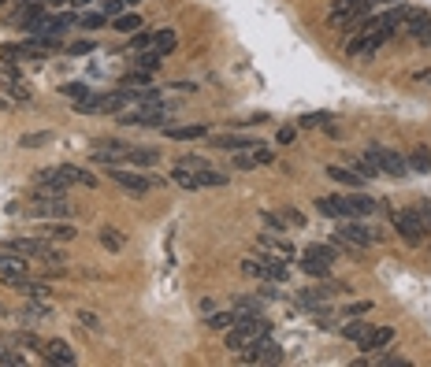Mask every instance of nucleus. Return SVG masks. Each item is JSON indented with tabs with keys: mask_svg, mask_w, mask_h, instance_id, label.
<instances>
[{
	"mask_svg": "<svg viewBox=\"0 0 431 367\" xmlns=\"http://www.w3.org/2000/svg\"><path fill=\"white\" fill-rule=\"evenodd\" d=\"M127 167H156L160 164V148H142V145H131L123 156Z\"/></svg>",
	"mask_w": 431,
	"mask_h": 367,
	"instance_id": "nucleus-16",
	"label": "nucleus"
},
{
	"mask_svg": "<svg viewBox=\"0 0 431 367\" xmlns=\"http://www.w3.org/2000/svg\"><path fill=\"white\" fill-rule=\"evenodd\" d=\"M405 160H409V171H416V175H428V171H431V153H428L424 145L413 148V153H409Z\"/></svg>",
	"mask_w": 431,
	"mask_h": 367,
	"instance_id": "nucleus-27",
	"label": "nucleus"
},
{
	"mask_svg": "<svg viewBox=\"0 0 431 367\" xmlns=\"http://www.w3.org/2000/svg\"><path fill=\"white\" fill-rule=\"evenodd\" d=\"M261 223L268 226V230H275V234L286 230V219H283V215H275V212H261Z\"/></svg>",
	"mask_w": 431,
	"mask_h": 367,
	"instance_id": "nucleus-43",
	"label": "nucleus"
},
{
	"mask_svg": "<svg viewBox=\"0 0 431 367\" xmlns=\"http://www.w3.org/2000/svg\"><path fill=\"white\" fill-rule=\"evenodd\" d=\"M316 208H320V215H327V219H335V223L353 219V212H350V200H346V197H320V200H316Z\"/></svg>",
	"mask_w": 431,
	"mask_h": 367,
	"instance_id": "nucleus-15",
	"label": "nucleus"
},
{
	"mask_svg": "<svg viewBox=\"0 0 431 367\" xmlns=\"http://www.w3.org/2000/svg\"><path fill=\"white\" fill-rule=\"evenodd\" d=\"M120 8H127L123 0H104V15H120Z\"/></svg>",
	"mask_w": 431,
	"mask_h": 367,
	"instance_id": "nucleus-55",
	"label": "nucleus"
},
{
	"mask_svg": "<svg viewBox=\"0 0 431 367\" xmlns=\"http://www.w3.org/2000/svg\"><path fill=\"white\" fill-rule=\"evenodd\" d=\"M353 171H357L361 178H383V175H380V167L372 164V156H368V153H361L357 160H353Z\"/></svg>",
	"mask_w": 431,
	"mask_h": 367,
	"instance_id": "nucleus-34",
	"label": "nucleus"
},
{
	"mask_svg": "<svg viewBox=\"0 0 431 367\" xmlns=\"http://www.w3.org/2000/svg\"><path fill=\"white\" fill-rule=\"evenodd\" d=\"M79 323H82L86 330H97V334H101V316H93V311H79Z\"/></svg>",
	"mask_w": 431,
	"mask_h": 367,
	"instance_id": "nucleus-51",
	"label": "nucleus"
},
{
	"mask_svg": "<svg viewBox=\"0 0 431 367\" xmlns=\"http://www.w3.org/2000/svg\"><path fill=\"white\" fill-rule=\"evenodd\" d=\"M179 164L186 167V171H193V175H197V171H204V167H209V160H201V156H182Z\"/></svg>",
	"mask_w": 431,
	"mask_h": 367,
	"instance_id": "nucleus-49",
	"label": "nucleus"
},
{
	"mask_svg": "<svg viewBox=\"0 0 431 367\" xmlns=\"http://www.w3.org/2000/svg\"><path fill=\"white\" fill-rule=\"evenodd\" d=\"M375 4H383V0H335V4L327 8V23H331V26H342L346 19L372 15Z\"/></svg>",
	"mask_w": 431,
	"mask_h": 367,
	"instance_id": "nucleus-7",
	"label": "nucleus"
},
{
	"mask_svg": "<svg viewBox=\"0 0 431 367\" xmlns=\"http://www.w3.org/2000/svg\"><path fill=\"white\" fill-rule=\"evenodd\" d=\"M234 323H238V311H212V316H204V327L212 334H227Z\"/></svg>",
	"mask_w": 431,
	"mask_h": 367,
	"instance_id": "nucleus-20",
	"label": "nucleus"
},
{
	"mask_svg": "<svg viewBox=\"0 0 431 367\" xmlns=\"http://www.w3.org/2000/svg\"><path fill=\"white\" fill-rule=\"evenodd\" d=\"M41 360H45V364H56V367H71L79 356H74V349H71L67 341L52 338V341H45V349H41Z\"/></svg>",
	"mask_w": 431,
	"mask_h": 367,
	"instance_id": "nucleus-13",
	"label": "nucleus"
},
{
	"mask_svg": "<svg viewBox=\"0 0 431 367\" xmlns=\"http://www.w3.org/2000/svg\"><path fill=\"white\" fill-rule=\"evenodd\" d=\"M175 45H179L175 30H156V34H153V52H156V56H171Z\"/></svg>",
	"mask_w": 431,
	"mask_h": 367,
	"instance_id": "nucleus-22",
	"label": "nucleus"
},
{
	"mask_svg": "<svg viewBox=\"0 0 431 367\" xmlns=\"http://www.w3.org/2000/svg\"><path fill=\"white\" fill-rule=\"evenodd\" d=\"M123 4H131V8H134V4H142V0H123Z\"/></svg>",
	"mask_w": 431,
	"mask_h": 367,
	"instance_id": "nucleus-57",
	"label": "nucleus"
},
{
	"mask_svg": "<svg viewBox=\"0 0 431 367\" xmlns=\"http://www.w3.org/2000/svg\"><path fill=\"white\" fill-rule=\"evenodd\" d=\"M171 89H179V93H193L197 85H193V82H171Z\"/></svg>",
	"mask_w": 431,
	"mask_h": 367,
	"instance_id": "nucleus-56",
	"label": "nucleus"
},
{
	"mask_svg": "<svg viewBox=\"0 0 431 367\" xmlns=\"http://www.w3.org/2000/svg\"><path fill=\"white\" fill-rule=\"evenodd\" d=\"M0 56H4V63H19L23 60V45H0Z\"/></svg>",
	"mask_w": 431,
	"mask_h": 367,
	"instance_id": "nucleus-47",
	"label": "nucleus"
},
{
	"mask_svg": "<svg viewBox=\"0 0 431 367\" xmlns=\"http://www.w3.org/2000/svg\"><path fill=\"white\" fill-rule=\"evenodd\" d=\"M283 219H286V226H305V215H301L298 208H286Z\"/></svg>",
	"mask_w": 431,
	"mask_h": 367,
	"instance_id": "nucleus-53",
	"label": "nucleus"
},
{
	"mask_svg": "<svg viewBox=\"0 0 431 367\" xmlns=\"http://www.w3.org/2000/svg\"><path fill=\"white\" fill-rule=\"evenodd\" d=\"M74 223H45L41 226V237H49V241H74Z\"/></svg>",
	"mask_w": 431,
	"mask_h": 367,
	"instance_id": "nucleus-21",
	"label": "nucleus"
},
{
	"mask_svg": "<svg viewBox=\"0 0 431 367\" xmlns=\"http://www.w3.org/2000/svg\"><path fill=\"white\" fill-rule=\"evenodd\" d=\"M268 330H272V323H268L264 316H238V323L227 330V349L231 352H245L250 345L268 338Z\"/></svg>",
	"mask_w": 431,
	"mask_h": 367,
	"instance_id": "nucleus-2",
	"label": "nucleus"
},
{
	"mask_svg": "<svg viewBox=\"0 0 431 367\" xmlns=\"http://www.w3.org/2000/svg\"><path fill=\"white\" fill-rule=\"evenodd\" d=\"M0 4H4V0H0Z\"/></svg>",
	"mask_w": 431,
	"mask_h": 367,
	"instance_id": "nucleus-59",
	"label": "nucleus"
},
{
	"mask_svg": "<svg viewBox=\"0 0 431 367\" xmlns=\"http://www.w3.org/2000/svg\"><path fill=\"white\" fill-rule=\"evenodd\" d=\"M97 45H93V41H71V45H67V56H86V52H93Z\"/></svg>",
	"mask_w": 431,
	"mask_h": 367,
	"instance_id": "nucleus-52",
	"label": "nucleus"
},
{
	"mask_svg": "<svg viewBox=\"0 0 431 367\" xmlns=\"http://www.w3.org/2000/svg\"><path fill=\"white\" fill-rule=\"evenodd\" d=\"M327 178L331 182H339V186H346V189H353V186H361V175H357V171H350V167H335V164H331L327 167Z\"/></svg>",
	"mask_w": 431,
	"mask_h": 367,
	"instance_id": "nucleus-23",
	"label": "nucleus"
},
{
	"mask_svg": "<svg viewBox=\"0 0 431 367\" xmlns=\"http://www.w3.org/2000/svg\"><path fill=\"white\" fill-rule=\"evenodd\" d=\"M108 175H112L115 186H123L127 193H134V197H142V193H149L153 186H160V178H153V175H134V171L123 167V164L108 167Z\"/></svg>",
	"mask_w": 431,
	"mask_h": 367,
	"instance_id": "nucleus-6",
	"label": "nucleus"
},
{
	"mask_svg": "<svg viewBox=\"0 0 431 367\" xmlns=\"http://www.w3.org/2000/svg\"><path fill=\"white\" fill-rule=\"evenodd\" d=\"M131 49H134V52L153 49V34H149V30H138V34H131Z\"/></svg>",
	"mask_w": 431,
	"mask_h": 367,
	"instance_id": "nucleus-45",
	"label": "nucleus"
},
{
	"mask_svg": "<svg viewBox=\"0 0 431 367\" xmlns=\"http://www.w3.org/2000/svg\"><path fill=\"white\" fill-rule=\"evenodd\" d=\"M171 182H175L179 189H201L197 175H193V171H186L182 164H175V167H171Z\"/></svg>",
	"mask_w": 431,
	"mask_h": 367,
	"instance_id": "nucleus-25",
	"label": "nucleus"
},
{
	"mask_svg": "<svg viewBox=\"0 0 431 367\" xmlns=\"http://www.w3.org/2000/svg\"><path fill=\"white\" fill-rule=\"evenodd\" d=\"M45 142H52V134H49V130H41V134H26L19 145H23V148H41Z\"/></svg>",
	"mask_w": 431,
	"mask_h": 367,
	"instance_id": "nucleus-46",
	"label": "nucleus"
},
{
	"mask_svg": "<svg viewBox=\"0 0 431 367\" xmlns=\"http://www.w3.org/2000/svg\"><path fill=\"white\" fill-rule=\"evenodd\" d=\"M0 108H4V104H0Z\"/></svg>",
	"mask_w": 431,
	"mask_h": 367,
	"instance_id": "nucleus-60",
	"label": "nucleus"
},
{
	"mask_svg": "<svg viewBox=\"0 0 431 367\" xmlns=\"http://www.w3.org/2000/svg\"><path fill=\"white\" fill-rule=\"evenodd\" d=\"M368 156H372V164L380 167L383 178H405V175H413V171H409V160L402 153H394V148H387V145H372Z\"/></svg>",
	"mask_w": 431,
	"mask_h": 367,
	"instance_id": "nucleus-4",
	"label": "nucleus"
},
{
	"mask_svg": "<svg viewBox=\"0 0 431 367\" xmlns=\"http://www.w3.org/2000/svg\"><path fill=\"white\" fill-rule=\"evenodd\" d=\"M391 223H394V234L402 237L405 245H424L428 237H431V200L394 212Z\"/></svg>",
	"mask_w": 431,
	"mask_h": 367,
	"instance_id": "nucleus-1",
	"label": "nucleus"
},
{
	"mask_svg": "<svg viewBox=\"0 0 431 367\" xmlns=\"http://www.w3.org/2000/svg\"><path fill=\"white\" fill-rule=\"evenodd\" d=\"M238 267H242V275H250V278H257V282H264V264L257 260V256H250V260H242Z\"/></svg>",
	"mask_w": 431,
	"mask_h": 367,
	"instance_id": "nucleus-42",
	"label": "nucleus"
},
{
	"mask_svg": "<svg viewBox=\"0 0 431 367\" xmlns=\"http://www.w3.org/2000/svg\"><path fill=\"white\" fill-rule=\"evenodd\" d=\"M71 26H79V15L74 12H63V15H45V23H41V30L38 34H49V37H60L63 30H71Z\"/></svg>",
	"mask_w": 431,
	"mask_h": 367,
	"instance_id": "nucleus-17",
	"label": "nucleus"
},
{
	"mask_svg": "<svg viewBox=\"0 0 431 367\" xmlns=\"http://www.w3.org/2000/svg\"><path fill=\"white\" fill-rule=\"evenodd\" d=\"M160 63H164V56H156L153 49H142V52H134L131 67H142V71H160Z\"/></svg>",
	"mask_w": 431,
	"mask_h": 367,
	"instance_id": "nucleus-26",
	"label": "nucleus"
},
{
	"mask_svg": "<svg viewBox=\"0 0 431 367\" xmlns=\"http://www.w3.org/2000/svg\"><path fill=\"white\" fill-rule=\"evenodd\" d=\"M368 311H372V300H353V305L346 308V319H350V316H361V319H364Z\"/></svg>",
	"mask_w": 431,
	"mask_h": 367,
	"instance_id": "nucleus-50",
	"label": "nucleus"
},
{
	"mask_svg": "<svg viewBox=\"0 0 431 367\" xmlns=\"http://www.w3.org/2000/svg\"><path fill=\"white\" fill-rule=\"evenodd\" d=\"M112 30H120V34H138V30H142V19H138L134 12H123V15H115Z\"/></svg>",
	"mask_w": 431,
	"mask_h": 367,
	"instance_id": "nucleus-33",
	"label": "nucleus"
},
{
	"mask_svg": "<svg viewBox=\"0 0 431 367\" xmlns=\"http://www.w3.org/2000/svg\"><path fill=\"white\" fill-rule=\"evenodd\" d=\"M368 327H372V323H361V316H350V323L342 327V338H346V341H361L364 334H368Z\"/></svg>",
	"mask_w": 431,
	"mask_h": 367,
	"instance_id": "nucleus-32",
	"label": "nucleus"
},
{
	"mask_svg": "<svg viewBox=\"0 0 431 367\" xmlns=\"http://www.w3.org/2000/svg\"><path fill=\"white\" fill-rule=\"evenodd\" d=\"M12 341H15V345H26V349H38V352L45 349V338H38L34 330H23V334H15Z\"/></svg>",
	"mask_w": 431,
	"mask_h": 367,
	"instance_id": "nucleus-40",
	"label": "nucleus"
},
{
	"mask_svg": "<svg viewBox=\"0 0 431 367\" xmlns=\"http://www.w3.org/2000/svg\"><path fill=\"white\" fill-rule=\"evenodd\" d=\"M387 345H394V327H368V334L357 341V349L361 352H383Z\"/></svg>",
	"mask_w": 431,
	"mask_h": 367,
	"instance_id": "nucleus-12",
	"label": "nucleus"
},
{
	"mask_svg": "<svg viewBox=\"0 0 431 367\" xmlns=\"http://www.w3.org/2000/svg\"><path fill=\"white\" fill-rule=\"evenodd\" d=\"M120 119V126H153V130H168L171 126V115L164 112V104H145V108H138V112L131 115H115Z\"/></svg>",
	"mask_w": 431,
	"mask_h": 367,
	"instance_id": "nucleus-5",
	"label": "nucleus"
},
{
	"mask_svg": "<svg viewBox=\"0 0 431 367\" xmlns=\"http://www.w3.org/2000/svg\"><path fill=\"white\" fill-rule=\"evenodd\" d=\"M60 93L71 96V101H86V96H90V85H82V82H63Z\"/></svg>",
	"mask_w": 431,
	"mask_h": 367,
	"instance_id": "nucleus-39",
	"label": "nucleus"
},
{
	"mask_svg": "<svg viewBox=\"0 0 431 367\" xmlns=\"http://www.w3.org/2000/svg\"><path fill=\"white\" fill-rule=\"evenodd\" d=\"M387 41H391V34H387V30H380V34H357V37H350L346 56H353V60H372L375 52L387 45Z\"/></svg>",
	"mask_w": 431,
	"mask_h": 367,
	"instance_id": "nucleus-8",
	"label": "nucleus"
},
{
	"mask_svg": "<svg viewBox=\"0 0 431 367\" xmlns=\"http://www.w3.org/2000/svg\"><path fill=\"white\" fill-rule=\"evenodd\" d=\"M257 167H264L261 156H257V148L253 153H234V171H238V175H250V171H257Z\"/></svg>",
	"mask_w": 431,
	"mask_h": 367,
	"instance_id": "nucleus-30",
	"label": "nucleus"
},
{
	"mask_svg": "<svg viewBox=\"0 0 431 367\" xmlns=\"http://www.w3.org/2000/svg\"><path fill=\"white\" fill-rule=\"evenodd\" d=\"M301 271L312 275V278H327L331 275V264L320 260V256H305V253H301Z\"/></svg>",
	"mask_w": 431,
	"mask_h": 367,
	"instance_id": "nucleus-24",
	"label": "nucleus"
},
{
	"mask_svg": "<svg viewBox=\"0 0 431 367\" xmlns=\"http://www.w3.org/2000/svg\"><path fill=\"white\" fill-rule=\"evenodd\" d=\"M97 241H101V249H108V253H123L127 249V237L115 230V226H101V230H97Z\"/></svg>",
	"mask_w": 431,
	"mask_h": 367,
	"instance_id": "nucleus-19",
	"label": "nucleus"
},
{
	"mask_svg": "<svg viewBox=\"0 0 431 367\" xmlns=\"http://www.w3.org/2000/svg\"><path fill=\"white\" fill-rule=\"evenodd\" d=\"M79 26L82 30H101V26H108V15L104 12H86V15H79Z\"/></svg>",
	"mask_w": 431,
	"mask_h": 367,
	"instance_id": "nucleus-38",
	"label": "nucleus"
},
{
	"mask_svg": "<svg viewBox=\"0 0 431 367\" xmlns=\"http://www.w3.org/2000/svg\"><path fill=\"white\" fill-rule=\"evenodd\" d=\"M298 137V126H279L275 130V145H290Z\"/></svg>",
	"mask_w": 431,
	"mask_h": 367,
	"instance_id": "nucleus-48",
	"label": "nucleus"
},
{
	"mask_svg": "<svg viewBox=\"0 0 431 367\" xmlns=\"http://www.w3.org/2000/svg\"><path fill=\"white\" fill-rule=\"evenodd\" d=\"M346 200H350L353 219H361V215H372V208H375V200L368 197V193H353V197H346Z\"/></svg>",
	"mask_w": 431,
	"mask_h": 367,
	"instance_id": "nucleus-29",
	"label": "nucleus"
},
{
	"mask_svg": "<svg viewBox=\"0 0 431 367\" xmlns=\"http://www.w3.org/2000/svg\"><path fill=\"white\" fill-rule=\"evenodd\" d=\"M164 134L175 137V142H197V137H204L209 130H204V126H168Z\"/></svg>",
	"mask_w": 431,
	"mask_h": 367,
	"instance_id": "nucleus-28",
	"label": "nucleus"
},
{
	"mask_svg": "<svg viewBox=\"0 0 431 367\" xmlns=\"http://www.w3.org/2000/svg\"><path fill=\"white\" fill-rule=\"evenodd\" d=\"M327 123V112H312V115H301L298 119V130H312V126Z\"/></svg>",
	"mask_w": 431,
	"mask_h": 367,
	"instance_id": "nucleus-44",
	"label": "nucleus"
},
{
	"mask_svg": "<svg viewBox=\"0 0 431 367\" xmlns=\"http://www.w3.org/2000/svg\"><path fill=\"white\" fill-rule=\"evenodd\" d=\"M34 215H41V219H71V215H74V204L63 197V193H56V197H38Z\"/></svg>",
	"mask_w": 431,
	"mask_h": 367,
	"instance_id": "nucleus-10",
	"label": "nucleus"
},
{
	"mask_svg": "<svg viewBox=\"0 0 431 367\" xmlns=\"http://www.w3.org/2000/svg\"><path fill=\"white\" fill-rule=\"evenodd\" d=\"M261 245H264V249H272V253H279V256H283V260H290V256H294V249H290V241H283V237H272V234H261Z\"/></svg>",
	"mask_w": 431,
	"mask_h": 367,
	"instance_id": "nucleus-31",
	"label": "nucleus"
},
{
	"mask_svg": "<svg viewBox=\"0 0 431 367\" xmlns=\"http://www.w3.org/2000/svg\"><path fill=\"white\" fill-rule=\"evenodd\" d=\"M26 271H30L26 256H19L12 249L0 253V282H8V278H26Z\"/></svg>",
	"mask_w": 431,
	"mask_h": 367,
	"instance_id": "nucleus-14",
	"label": "nucleus"
},
{
	"mask_svg": "<svg viewBox=\"0 0 431 367\" xmlns=\"http://www.w3.org/2000/svg\"><path fill=\"white\" fill-rule=\"evenodd\" d=\"M4 89L12 96H19V101H26V96H30V89H23V82H4Z\"/></svg>",
	"mask_w": 431,
	"mask_h": 367,
	"instance_id": "nucleus-54",
	"label": "nucleus"
},
{
	"mask_svg": "<svg viewBox=\"0 0 431 367\" xmlns=\"http://www.w3.org/2000/svg\"><path fill=\"white\" fill-rule=\"evenodd\" d=\"M149 82H153V71H142V67H131L120 78V85H149Z\"/></svg>",
	"mask_w": 431,
	"mask_h": 367,
	"instance_id": "nucleus-36",
	"label": "nucleus"
},
{
	"mask_svg": "<svg viewBox=\"0 0 431 367\" xmlns=\"http://www.w3.org/2000/svg\"><path fill=\"white\" fill-rule=\"evenodd\" d=\"M212 145L223 148V153H253V148H261L264 142L261 137H250V134H216Z\"/></svg>",
	"mask_w": 431,
	"mask_h": 367,
	"instance_id": "nucleus-11",
	"label": "nucleus"
},
{
	"mask_svg": "<svg viewBox=\"0 0 431 367\" xmlns=\"http://www.w3.org/2000/svg\"><path fill=\"white\" fill-rule=\"evenodd\" d=\"M197 182H201V189L204 186H227V175H220L216 167H204V171H197Z\"/></svg>",
	"mask_w": 431,
	"mask_h": 367,
	"instance_id": "nucleus-37",
	"label": "nucleus"
},
{
	"mask_svg": "<svg viewBox=\"0 0 431 367\" xmlns=\"http://www.w3.org/2000/svg\"><path fill=\"white\" fill-rule=\"evenodd\" d=\"M234 311H238V316H261V300L238 297V300H234Z\"/></svg>",
	"mask_w": 431,
	"mask_h": 367,
	"instance_id": "nucleus-41",
	"label": "nucleus"
},
{
	"mask_svg": "<svg viewBox=\"0 0 431 367\" xmlns=\"http://www.w3.org/2000/svg\"><path fill=\"white\" fill-rule=\"evenodd\" d=\"M0 316H8V308H4V305H0Z\"/></svg>",
	"mask_w": 431,
	"mask_h": 367,
	"instance_id": "nucleus-58",
	"label": "nucleus"
},
{
	"mask_svg": "<svg viewBox=\"0 0 431 367\" xmlns=\"http://www.w3.org/2000/svg\"><path fill=\"white\" fill-rule=\"evenodd\" d=\"M238 364H283V349L275 341L261 338L257 345H250L245 352H238Z\"/></svg>",
	"mask_w": 431,
	"mask_h": 367,
	"instance_id": "nucleus-9",
	"label": "nucleus"
},
{
	"mask_svg": "<svg viewBox=\"0 0 431 367\" xmlns=\"http://www.w3.org/2000/svg\"><path fill=\"white\" fill-rule=\"evenodd\" d=\"M380 241V234L372 230V226H364L357 219H342V226L335 230V245H339V253H361V249H368V245Z\"/></svg>",
	"mask_w": 431,
	"mask_h": 367,
	"instance_id": "nucleus-3",
	"label": "nucleus"
},
{
	"mask_svg": "<svg viewBox=\"0 0 431 367\" xmlns=\"http://www.w3.org/2000/svg\"><path fill=\"white\" fill-rule=\"evenodd\" d=\"M49 316H52V308H49V300H41V297H26V308L19 311L23 323H38V319H49Z\"/></svg>",
	"mask_w": 431,
	"mask_h": 367,
	"instance_id": "nucleus-18",
	"label": "nucleus"
},
{
	"mask_svg": "<svg viewBox=\"0 0 431 367\" xmlns=\"http://www.w3.org/2000/svg\"><path fill=\"white\" fill-rule=\"evenodd\" d=\"M0 364H12V367H23L26 364V356L15 349V341H8V345H0Z\"/></svg>",
	"mask_w": 431,
	"mask_h": 367,
	"instance_id": "nucleus-35",
	"label": "nucleus"
}]
</instances>
